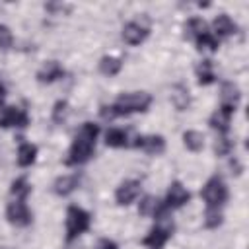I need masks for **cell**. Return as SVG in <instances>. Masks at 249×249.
I'll return each mask as SVG.
<instances>
[{"label":"cell","instance_id":"1","mask_svg":"<svg viewBox=\"0 0 249 249\" xmlns=\"http://www.w3.org/2000/svg\"><path fill=\"white\" fill-rule=\"evenodd\" d=\"M99 134V126L95 123H82L78 132L74 134V140L70 144L68 156H66V165H82L86 163L95 150V140Z\"/></svg>","mask_w":249,"mask_h":249},{"label":"cell","instance_id":"2","mask_svg":"<svg viewBox=\"0 0 249 249\" xmlns=\"http://www.w3.org/2000/svg\"><path fill=\"white\" fill-rule=\"evenodd\" d=\"M152 105V95L146 91H130L123 93L117 97L115 103L111 105H101L99 113L103 119H115V117H124L132 113H144Z\"/></svg>","mask_w":249,"mask_h":249},{"label":"cell","instance_id":"3","mask_svg":"<svg viewBox=\"0 0 249 249\" xmlns=\"http://www.w3.org/2000/svg\"><path fill=\"white\" fill-rule=\"evenodd\" d=\"M91 226V216L80 206H68L66 210V241H72L86 233Z\"/></svg>","mask_w":249,"mask_h":249},{"label":"cell","instance_id":"4","mask_svg":"<svg viewBox=\"0 0 249 249\" xmlns=\"http://www.w3.org/2000/svg\"><path fill=\"white\" fill-rule=\"evenodd\" d=\"M200 196L206 202V208H220L228 200V185L220 175H214L204 183Z\"/></svg>","mask_w":249,"mask_h":249},{"label":"cell","instance_id":"5","mask_svg":"<svg viewBox=\"0 0 249 249\" xmlns=\"http://www.w3.org/2000/svg\"><path fill=\"white\" fill-rule=\"evenodd\" d=\"M6 218L12 226H18V228H25L33 222V214L31 210L27 208L25 200H14V202H8L6 206Z\"/></svg>","mask_w":249,"mask_h":249},{"label":"cell","instance_id":"6","mask_svg":"<svg viewBox=\"0 0 249 249\" xmlns=\"http://www.w3.org/2000/svg\"><path fill=\"white\" fill-rule=\"evenodd\" d=\"M29 124V115L25 109L21 107H16V105H8V107H2V113H0V126L2 128H25Z\"/></svg>","mask_w":249,"mask_h":249},{"label":"cell","instance_id":"7","mask_svg":"<svg viewBox=\"0 0 249 249\" xmlns=\"http://www.w3.org/2000/svg\"><path fill=\"white\" fill-rule=\"evenodd\" d=\"M173 235V226L171 224H156L148 235L142 239V245L148 249H163L169 237Z\"/></svg>","mask_w":249,"mask_h":249},{"label":"cell","instance_id":"8","mask_svg":"<svg viewBox=\"0 0 249 249\" xmlns=\"http://www.w3.org/2000/svg\"><path fill=\"white\" fill-rule=\"evenodd\" d=\"M140 189H142V185H140V181H136V179H126V181H123V183L117 187V191H115V200H117V204H119V206H128V204H132V202L138 198Z\"/></svg>","mask_w":249,"mask_h":249},{"label":"cell","instance_id":"9","mask_svg":"<svg viewBox=\"0 0 249 249\" xmlns=\"http://www.w3.org/2000/svg\"><path fill=\"white\" fill-rule=\"evenodd\" d=\"M191 200V193L187 191V187L181 183V181H173L167 189V195H165V200L163 204L167 208H181L185 206L187 202Z\"/></svg>","mask_w":249,"mask_h":249},{"label":"cell","instance_id":"10","mask_svg":"<svg viewBox=\"0 0 249 249\" xmlns=\"http://www.w3.org/2000/svg\"><path fill=\"white\" fill-rule=\"evenodd\" d=\"M134 148L144 150L150 156H158L165 150V138L161 134H148V136H136L132 142Z\"/></svg>","mask_w":249,"mask_h":249},{"label":"cell","instance_id":"11","mask_svg":"<svg viewBox=\"0 0 249 249\" xmlns=\"http://www.w3.org/2000/svg\"><path fill=\"white\" fill-rule=\"evenodd\" d=\"M148 35H150L148 25H142L140 21H128V23L123 27V39H124V43L130 45V47H136V45L144 43Z\"/></svg>","mask_w":249,"mask_h":249},{"label":"cell","instance_id":"12","mask_svg":"<svg viewBox=\"0 0 249 249\" xmlns=\"http://www.w3.org/2000/svg\"><path fill=\"white\" fill-rule=\"evenodd\" d=\"M241 101V91L233 82H224L220 89V107H226L235 113L237 105Z\"/></svg>","mask_w":249,"mask_h":249},{"label":"cell","instance_id":"13","mask_svg":"<svg viewBox=\"0 0 249 249\" xmlns=\"http://www.w3.org/2000/svg\"><path fill=\"white\" fill-rule=\"evenodd\" d=\"M64 78V68L60 66V62L56 60H49L45 62L39 72H37V82L39 84H53V82H58Z\"/></svg>","mask_w":249,"mask_h":249},{"label":"cell","instance_id":"14","mask_svg":"<svg viewBox=\"0 0 249 249\" xmlns=\"http://www.w3.org/2000/svg\"><path fill=\"white\" fill-rule=\"evenodd\" d=\"M212 27H214V33H212V35H214L218 41H220V39H226V37H231L233 33H237V23H235L228 14L216 16Z\"/></svg>","mask_w":249,"mask_h":249},{"label":"cell","instance_id":"15","mask_svg":"<svg viewBox=\"0 0 249 249\" xmlns=\"http://www.w3.org/2000/svg\"><path fill=\"white\" fill-rule=\"evenodd\" d=\"M231 115H233V111H230V109H226V107H218V109L210 115V119H208L210 128L218 130V134H220V136H224V134L230 130Z\"/></svg>","mask_w":249,"mask_h":249},{"label":"cell","instance_id":"16","mask_svg":"<svg viewBox=\"0 0 249 249\" xmlns=\"http://www.w3.org/2000/svg\"><path fill=\"white\" fill-rule=\"evenodd\" d=\"M78 185H80V177H78L76 173H72V175H62V177H58V179L54 181L53 191H54L58 196H68L70 193L76 191Z\"/></svg>","mask_w":249,"mask_h":249},{"label":"cell","instance_id":"17","mask_svg":"<svg viewBox=\"0 0 249 249\" xmlns=\"http://www.w3.org/2000/svg\"><path fill=\"white\" fill-rule=\"evenodd\" d=\"M196 82L200 86H210L216 82V72H214V64L210 58H204L196 64Z\"/></svg>","mask_w":249,"mask_h":249},{"label":"cell","instance_id":"18","mask_svg":"<svg viewBox=\"0 0 249 249\" xmlns=\"http://www.w3.org/2000/svg\"><path fill=\"white\" fill-rule=\"evenodd\" d=\"M16 160H18V165H19V167H29V165H33L35 160H37V146H35V144H29V142L19 144Z\"/></svg>","mask_w":249,"mask_h":249},{"label":"cell","instance_id":"19","mask_svg":"<svg viewBox=\"0 0 249 249\" xmlns=\"http://www.w3.org/2000/svg\"><path fill=\"white\" fill-rule=\"evenodd\" d=\"M123 68V60L119 56H111V54H105L99 58V72L103 76H117Z\"/></svg>","mask_w":249,"mask_h":249},{"label":"cell","instance_id":"20","mask_svg":"<svg viewBox=\"0 0 249 249\" xmlns=\"http://www.w3.org/2000/svg\"><path fill=\"white\" fill-rule=\"evenodd\" d=\"M171 103L175 105L177 111H185V109H189V105H191L189 89H187L185 86H181V84L173 86V89H171Z\"/></svg>","mask_w":249,"mask_h":249},{"label":"cell","instance_id":"21","mask_svg":"<svg viewBox=\"0 0 249 249\" xmlns=\"http://www.w3.org/2000/svg\"><path fill=\"white\" fill-rule=\"evenodd\" d=\"M105 144L111 148H124L128 146V132L123 128H111L105 134Z\"/></svg>","mask_w":249,"mask_h":249},{"label":"cell","instance_id":"22","mask_svg":"<svg viewBox=\"0 0 249 249\" xmlns=\"http://www.w3.org/2000/svg\"><path fill=\"white\" fill-rule=\"evenodd\" d=\"M183 144L191 152H200L204 148V136L198 130H185L183 132Z\"/></svg>","mask_w":249,"mask_h":249},{"label":"cell","instance_id":"23","mask_svg":"<svg viewBox=\"0 0 249 249\" xmlns=\"http://www.w3.org/2000/svg\"><path fill=\"white\" fill-rule=\"evenodd\" d=\"M195 45L198 51H210V53H216L218 47H220V41L210 33V31H204L200 33L198 37H195Z\"/></svg>","mask_w":249,"mask_h":249},{"label":"cell","instance_id":"24","mask_svg":"<svg viewBox=\"0 0 249 249\" xmlns=\"http://www.w3.org/2000/svg\"><path fill=\"white\" fill-rule=\"evenodd\" d=\"M10 193L16 196V200H25V198L29 196V193H31V185H29L27 177H18V179H14L12 185H10Z\"/></svg>","mask_w":249,"mask_h":249},{"label":"cell","instance_id":"25","mask_svg":"<svg viewBox=\"0 0 249 249\" xmlns=\"http://www.w3.org/2000/svg\"><path fill=\"white\" fill-rule=\"evenodd\" d=\"M204 31H206V23L202 18H189L187 19V23H185V37L187 39H195Z\"/></svg>","mask_w":249,"mask_h":249},{"label":"cell","instance_id":"26","mask_svg":"<svg viewBox=\"0 0 249 249\" xmlns=\"http://www.w3.org/2000/svg\"><path fill=\"white\" fill-rule=\"evenodd\" d=\"M68 113H70V105H68V101L66 99H58L54 105H53V123H56V124H62L64 121H66V117H68Z\"/></svg>","mask_w":249,"mask_h":249},{"label":"cell","instance_id":"27","mask_svg":"<svg viewBox=\"0 0 249 249\" xmlns=\"http://www.w3.org/2000/svg\"><path fill=\"white\" fill-rule=\"evenodd\" d=\"M222 222H224V216H222L220 208H206V212H204V226L208 230H214V228L222 226Z\"/></svg>","mask_w":249,"mask_h":249},{"label":"cell","instance_id":"28","mask_svg":"<svg viewBox=\"0 0 249 249\" xmlns=\"http://www.w3.org/2000/svg\"><path fill=\"white\" fill-rule=\"evenodd\" d=\"M45 10L53 16H66L72 12V6L66 4V2H47L45 4Z\"/></svg>","mask_w":249,"mask_h":249},{"label":"cell","instance_id":"29","mask_svg":"<svg viewBox=\"0 0 249 249\" xmlns=\"http://www.w3.org/2000/svg\"><path fill=\"white\" fill-rule=\"evenodd\" d=\"M231 148H233V142L224 134V136H220L218 140H216V144H214V152H216V156H228L230 152H231Z\"/></svg>","mask_w":249,"mask_h":249},{"label":"cell","instance_id":"30","mask_svg":"<svg viewBox=\"0 0 249 249\" xmlns=\"http://www.w3.org/2000/svg\"><path fill=\"white\" fill-rule=\"evenodd\" d=\"M12 43H14V35L10 31V27L8 25H0V47L2 49H10Z\"/></svg>","mask_w":249,"mask_h":249},{"label":"cell","instance_id":"31","mask_svg":"<svg viewBox=\"0 0 249 249\" xmlns=\"http://www.w3.org/2000/svg\"><path fill=\"white\" fill-rule=\"evenodd\" d=\"M97 249H119V245L115 241H111V239H101L97 243Z\"/></svg>","mask_w":249,"mask_h":249},{"label":"cell","instance_id":"32","mask_svg":"<svg viewBox=\"0 0 249 249\" xmlns=\"http://www.w3.org/2000/svg\"><path fill=\"white\" fill-rule=\"evenodd\" d=\"M4 95H6V86H4V82H2V78H0V101L4 99Z\"/></svg>","mask_w":249,"mask_h":249},{"label":"cell","instance_id":"33","mask_svg":"<svg viewBox=\"0 0 249 249\" xmlns=\"http://www.w3.org/2000/svg\"><path fill=\"white\" fill-rule=\"evenodd\" d=\"M0 249H12V247H0Z\"/></svg>","mask_w":249,"mask_h":249}]
</instances>
